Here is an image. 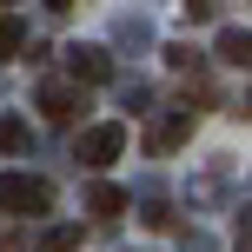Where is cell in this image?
Here are the masks:
<instances>
[{"label": "cell", "instance_id": "9c48e42d", "mask_svg": "<svg viewBox=\"0 0 252 252\" xmlns=\"http://www.w3.org/2000/svg\"><path fill=\"white\" fill-rule=\"evenodd\" d=\"M20 146H27V120L7 113V120H0V153H20Z\"/></svg>", "mask_w": 252, "mask_h": 252}, {"label": "cell", "instance_id": "5b68a950", "mask_svg": "<svg viewBox=\"0 0 252 252\" xmlns=\"http://www.w3.org/2000/svg\"><path fill=\"white\" fill-rule=\"evenodd\" d=\"M219 60H226V66H246L252 60V33H246V27H226V33H219Z\"/></svg>", "mask_w": 252, "mask_h": 252}, {"label": "cell", "instance_id": "7a4b0ae2", "mask_svg": "<svg viewBox=\"0 0 252 252\" xmlns=\"http://www.w3.org/2000/svg\"><path fill=\"white\" fill-rule=\"evenodd\" d=\"M126 153V126L120 120H106V126H87V133H80V159L93 166V173H100V166H113Z\"/></svg>", "mask_w": 252, "mask_h": 252}, {"label": "cell", "instance_id": "8992f818", "mask_svg": "<svg viewBox=\"0 0 252 252\" xmlns=\"http://www.w3.org/2000/svg\"><path fill=\"white\" fill-rule=\"evenodd\" d=\"M186 133H192V120H186V113L159 120V126H153V153H173V146H179V139H186Z\"/></svg>", "mask_w": 252, "mask_h": 252}, {"label": "cell", "instance_id": "3957f363", "mask_svg": "<svg viewBox=\"0 0 252 252\" xmlns=\"http://www.w3.org/2000/svg\"><path fill=\"white\" fill-rule=\"evenodd\" d=\"M66 73H73V87H106V80H113V60H106L100 47H73L66 53Z\"/></svg>", "mask_w": 252, "mask_h": 252}, {"label": "cell", "instance_id": "52a82bcc", "mask_svg": "<svg viewBox=\"0 0 252 252\" xmlns=\"http://www.w3.org/2000/svg\"><path fill=\"white\" fill-rule=\"evenodd\" d=\"M87 206H93V219H113V213H126V192H120V186H106V179H100V186L87 192Z\"/></svg>", "mask_w": 252, "mask_h": 252}, {"label": "cell", "instance_id": "6da1fadb", "mask_svg": "<svg viewBox=\"0 0 252 252\" xmlns=\"http://www.w3.org/2000/svg\"><path fill=\"white\" fill-rule=\"evenodd\" d=\"M0 206L40 219V213H53V186H47V179H33V173H7V179H0Z\"/></svg>", "mask_w": 252, "mask_h": 252}, {"label": "cell", "instance_id": "ba28073f", "mask_svg": "<svg viewBox=\"0 0 252 252\" xmlns=\"http://www.w3.org/2000/svg\"><path fill=\"white\" fill-rule=\"evenodd\" d=\"M20 47H27V27L13 20V13H0V53H7V60H13V53H20Z\"/></svg>", "mask_w": 252, "mask_h": 252}, {"label": "cell", "instance_id": "30bf717a", "mask_svg": "<svg viewBox=\"0 0 252 252\" xmlns=\"http://www.w3.org/2000/svg\"><path fill=\"white\" fill-rule=\"evenodd\" d=\"M73 239H80L73 226H47L40 232V252H73Z\"/></svg>", "mask_w": 252, "mask_h": 252}, {"label": "cell", "instance_id": "277c9868", "mask_svg": "<svg viewBox=\"0 0 252 252\" xmlns=\"http://www.w3.org/2000/svg\"><path fill=\"white\" fill-rule=\"evenodd\" d=\"M33 106H40V113H47L53 126H66V120H73V113H80V93H73V87H66V80H47V87H40V93H33Z\"/></svg>", "mask_w": 252, "mask_h": 252}, {"label": "cell", "instance_id": "7c38bea8", "mask_svg": "<svg viewBox=\"0 0 252 252\" xmlns=\"http://www.w3.org/2000/svg\"><path fill=\"white\" fill-rule=\"evenodd\" d=\"M47 7H53V13H66V7H80V0H47Z\"/></svg>", "mask_w": 252, "mask_h": 252}, {"label": "cell", "instance_id": "8fae6325", "mask_svg": "<svg viewBox=\"0 0 252 252\" xmlns=\"http://www.w3.org/2000/svg\"><path fill=\"white\" fill-rule=\"evenodd\" d=\"M213 7H219V0H186V13H192V20H213Z\"/></svg>", "mask_w": 252, "mask_h": 252}]
</instances>
